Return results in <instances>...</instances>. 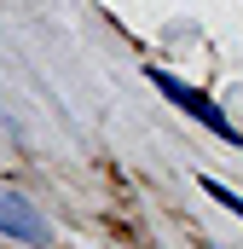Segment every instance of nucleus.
<instances>
[{"label":"nucleus","mask_w":243,"mask_h":249,"mask_svg":"<svg viewBox=\"0 0 243 249\" xmlns=\"http://www.w3.org/2000/svg\"><path fill=\"white\" fill-rule=\"evenodd\" d=\"M145 75H151V87H156L168 105H180L185 116H191V122H203L208 133H214V139H226V145H243L238 122L220 110V99H208L203 87H191V81H180V75H168V70H145Z\"/></svg>","instance_id":"1"},{"label":"nucleus","mask_w":243,"mask_h":249,"mask_svg":"<svg viewBox=\"0 0 243 249\" xmlns=\"http://www.w3.org/2000/svg\"><path fill=\"white\" fill-rule=\"evenodd\" d=\"M0 232H6V238H17V244H35V249L52 244V232H47L41 209H35L23 191H6V197H0Z\"/></svg>","instance_id":"2"},{"label":"nucleus","mask_w":243,"mask_h":249,"mask_svg":"<svg viewBox=\"0 0 243 249\" xmlns=\"http://www.w3.org/2000/svg\"><path fill=\"white\" fill-rule=\"evenodd\" d=\"M197 186L208 191V197H214L220 209H232V214H243V197H238L232 186H226V180H214V174H197Z\"/></svg>","instance_id":"3"}]
</instances>
